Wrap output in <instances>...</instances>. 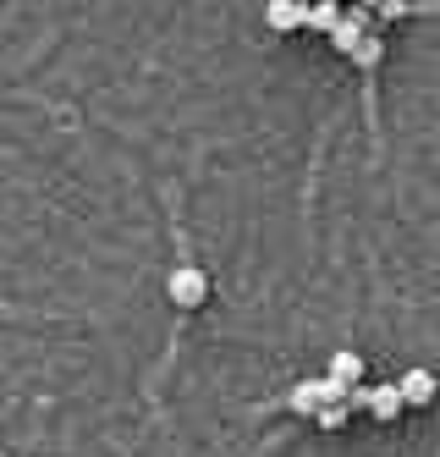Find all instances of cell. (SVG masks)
I'll list each match as a JSON object with an SVG mask.
<instances>
[{"label":"cell","instance_id":"1","mask_svg":"<svg viewBox=\"0 0 440 457\" xmlns=\"http://www.w3.org/2000/svg\"><path fill=\"white\" fill-rule=\"evenodd\" d=\"M165 298H171L177 309H204V298H210V276L198 270V265H177L171 276H165Z\"/></svg>","mask_w":440,"mask_h":457},{"label":"cell","instance_id":"2","mask_svg":"<svg viewBox=\"0 0 440 457\" xmlns=\"http://www.w3.org/2000/svg\"><path fill=\"white\" fill-rule=\"evenodd\" d=\"M363 34H380V17L369 12V6H353V12H342V22H336L325 39H330L336 50H342V55H353V45H358Z\"/></svg>","mask_w":440,"mask_h":457},{"label":"cell","instance_id":"3","mask_svg":"<svg viewBox=\"0 0 440 457\" xmlns=\"http://www.w3.org/2000/svg\"><path fill=\"white\" fill-rule=\"evenodd\" d=\"M264 28H270V34H297V28H303V0H270V6H264Z\"/></svg>","mask_w":440,"mask_h":457},{"label":"cell","instance_id":"4","mask_svg":"<svg viewBox=\"0 0 440 457\" xmlns=\"http://www.w3.org/2000/svg\"><path fill=\"white\" fill-rule=\"evenodd\" d=\"M396 391H402V403H408V408H424V403L435 397V375H429L424 364H413L408 375L396 380Z\"/></svg>","mask_w":440,"mask_h":457},{"label":"cell","instance_id":"5","mask_svg":"<svg viewBox=\"0 0 440 457\" xmlns=\"http://www.w3.org/2000/svg\"><path fill=\"white\" fill-rule=\"evenodd\" d=\"M369 413H375L380 424H391V419L408 413V403H402V391H396V386H369Z\"/></svg>","mask_w":440,"mask_h":457},{"label":"cell","instance_id":"6","mask_svg":"<svg viewBox=\"0 0 440 457\" xmlns=\"http://www.w3.org/2000/svg\"><path fill=\"white\" fill-rule=\"evenodd\" d=\"M336 22H342V6H336V0H303V28H309V34H330Z\"/></svg>","mask_w":440,"mask_h":457},{"label":"cell","instance_id":"7","mask_svg":"<svg viewBox=\"0 0 440 457\" xmlns=\"http://www.w3.org/2000/svg\"><path fill=\"white\" fill-rule=\"evenodd\" d=\"M380 55H386V45H380V34H363V39L353 45V55H347V61H353V67H358L363 78H375V72H380Z\"/></svg>","mask_w":440,"mask_h":457},{"label":"cell","instance_id":"8","mask_svg":"<svg viewBox=\"0 0 440 457\" xmlns=\"http://www.w3.org/2000/svg\"><path fill=\"white\" fill-rule=\"evenodd\" d=\"M330 380H342V386H358L363 380V353H353V347H342L330 358V370H325Z\"/></svg>","mask_w":440,"mask_h":457},{"label":"cell","instance_id":"9","mask_svg":"<svg viewBox=\"0 0 440 457\" xmlns=\"http://www.w3.org/2000/svg\"><path fill=\"white\" fill-rule=\"evenodd\" d=\"M286 408H292V413H303V419H314V408H320V380H303V386H292Z\"/></svg>","mask_w":440,"mask_h":457},{"label":"cell","instance_id":"10","mask_svg":"<svg viewBox=\"0 0 440 457\" xmlns=\"http://www.w3.org/2000/svg\"><path fill=\"white\" fill-rule=\"evenodd\" d=\"M347 413H353L347 403H320V408H314V424H320V430H342Z\"/></svg>","mask_w":440,"mask_h":457},{"label":"cell","instance_id":"11","mask_svg":"<svg viewBox=\"0 0 440 457\" xmlns=\"http://www.w3.org/2000/svg\"><path fill=\"white\" fill-rule=\"evenodd\" d=\"M358 6H369V12H380V6H386V0H358Z\"/></svg>","mask_w":440,"mask_h":457}]
</instances>
